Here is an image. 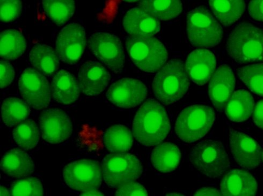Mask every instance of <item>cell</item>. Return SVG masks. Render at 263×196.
<instances>
[{
	"instance_id": "cell-1",
	"label": "cell",
	"mask_w": 263,
	"mask_h": 196,
	"mask_svg": "<svg viewBox=\"0 0 263 196\" xmlns=\"http://www.w3.org/2000/svg\"><path fill=\"white\" fill-rule=\"evenodd\" d=\"M170 129L168 115L164 107L156 101H147L139 108L134 119V137L146 146L160 143L168 136Z\"/></svg>"
},
{
	"instance_id": "cell-2",
	"label": "cell",
	"mask_w": 263,
	"mask_h": 196,
	"mask_svg": "<svg viewBox=\"0 0 263 196\" xmlns=\"http://www.w3.org/2000/svg\"><path fill=\"white\" fill-rule=\"evenodd\" d=\"M190 81L182 60L172 59L157 73L153 82L155 96L164 105L174 103L187 92Z\"/></svg>"
},
{
	"instance_id": "cell-3",
	"label": "cell",
	"mask_w": 263,
	"mask_h": 196,
	"mask_svg": "<svg viewBox=\"0 0 263 196\" xmlns=\"http://www.w3.org/2000/svg\"><path fill=\"white\" fill-rule=\"evenodd\" d=\"M227 50L238 63L263 61V31L248 23L239 24L229 36Z\"/></svg>"
},
{
	"instance_id": "cell-4",
	"label": "cell",
	"mask_w": 263,
	"mask_h": 196,
	"mask_svg": "<svg viewBox=\"0 0 263 196\" xmlns=\"http://www.w3.org/2000/svg\"><path fill=\"white\" fill-rule=\"evenodd\" d=\"M186 30L193 45L211 48L221 41L222 29L205 7H199L191 10L187 15Z\"/></svg>"
},
{
	"instance_id": "cell-5",
	"label": "cell",
	"mask_w": 263,
	"mask_h": 196,
	"mask_svg": "<svg viewBox=\"0 0 263 196\" xmlns=\"http://www.w3.org/2000/svg\"><path fill=\"white\" fill-rule=\"evenodd\" d=\"M126 47L134 63L146 72H157L168 59V52L164 46L152 36H133L127 40Z\"/></svg>"
},
{
	"instance_id": "cell-6",
	"label": "cell",
	"mask_w": 263,
	"mask_h": 196,
	"mask_svg": "<svg viewBox=\"0 0 263 196\" xmlns=\"http://www.w3.org/2000/svg\"><path fill=\"white\" fill-rule=\"evenodd\" d=\"M191 164L203 175L211 178L220 177L230 165L221 142L208 140L197 144L190 154Z\"/></svg>"
},
{
	"instance_id": "cell-7",
	"label": "cell",
	"mask_w": 263,
	"mask_h": 196,
	"mask_svg": "<svg viewBox=\"0 0 263 196\" xmlns=\"http://www.w3.org/2000/svg\"><path fill=\"white\" fill-rule=\"evenodd\" d=\"M216 116L212 108L195 105L184 108L178 116L175 126L178 137L187 143L194 142L211 129Z\"/></svg>"
},
{
	"instance_id": "cell-8",
	"label": "cell",
	"mask_w": 263,
	"mask_h": 196,
	"mask_svg": "<svg viewBox=\"0 0 263 196\" xmlns=\"http://www.w3.org/2000/svg\"><path fill=\"white\" fill-rule=\"evenodd\" d=\"M102 174L107 185L117 188L134 181L142 173V166L134 155L115 153L106 156L102 163Z\"/></svg>"
},
{
	"instance_id": "cell-9",
	"label": "cell",
	"mask_w": 263,
	"mask_h": 196,
	"mask_svg": "<svg viewBox=\"0 0 263 196\" xmlns=\"http://www.w3.org/2000/svg\"><path fill=\"white\" fill-rule=\"evenodd\" d=\"M102 170L98 162L85 159L66 166L63 177L70 188L85 192L100 188L102 180Z\"/></svg>"
},
{
	"instance_id": "cell-10",
	"label": "cell",
	"mask_w": 263,
	"mask_h": 196,
	"mask_svg": "<svg viewBox=\"0 0 263 196\" xmlns=\"http://www.w3.org/2000/svg\"><path fill=\"white\" fill-rule=\"evenodd\" d=\"M93 54L114 72H121L124 67L125 53L122 42L116 35L105 33H93L89 40Z\"/></svg>"
},
{
	"instance_id": "cell-11",
	"label": "cell",
	"mask_w": 263,
	"mask_h": 196,
	"mask_svg": "<svg viewBox=\"0 0 263 196\" xmlns=\"http://www.w3.org/2000/svg\"><path fill=\"white\" fill-rule=\"evenodd\" d=\"M18 86L24 100L33 108L41 110L49 105L51 101L49 83L38 71L32 68L24 71Z\"/></svg>"
},
{
	"instance_id": "cell-12",
	"label": "cell",
	"mask_w": 263,
	"mask_h": 196,
	"mask_svg": "<svg viewBox=\"0 0 263 196\" xmlns=\"http://www.w3.org/2000/svg\"><path fill=\"white\" fill-rule=\"evenodd\" d=\"M85 30L80 24L71 23L60 32L56 52L64 62L73 64L81 58L85 48Z\"/></svg>"
},
{
	"instance_id": "cell-13",
	"label": "cell",
	"mask_w": 263,
	"mask_h": 196,
	"mask_svg": "<svg viewBox=\"0 0 263 196\" xmlns=\"http://www.w3.org/2000/svg\"><path fill=\"white\" fill-rule=\"evenodd\" d=\"M147 96L146 85L140 80L123 78L113 83L106 93V97L118 107L129 108L135 107Z\"/></svg>"
},
{
	"instance_id": "cell-14",
	"label": "cell",
	"mask_w": 263,
	"mask_h": 196,
	"mask_svg": "<svg viewBox=\"0 0 263 196\" xmlns=\"http://www.w3.org/2000/svg\"><path fill=\"white\" fill-rule=\"evenodd\" d=\"M43 138L47 142L59 144L67 140L73 132L72 123L61 110H46L40 119Z\"/></svg>"
},
{
	"instance_id": "cell-15",
	"label": "cell",
	"mask_w": 263,
	"mask_h": 196,
	"mask_svg": "<svg viewBox=\"0 0 263 196\" xmlns=\"http://www.w3.org/2000/svg\"><path fill=\"white\" fill-rule=\"evenodd\" d=\"M230 140L232 155L238 165L252 169L261 162L260 145L247 135L233 129L230 130Z\"/></svg>"
},
{
	"instance_id": "cell-16",
	"label": "cell",
	"mask_w": 263,
	"mask_h": 196,
	"mask_svg": "<svg viewBox=\"0 0 263 196\" xmlns=\"http://www.w3.org/2000/svg\"><path fill=\"white\" fill-rule=\"evenodd\" d=\"M235 86V78L231 69L226 65L214 73L209 84V96L214 106L221 112L229 101Z\"/></svg>"
},
{
	"instance_id": "cell-17",
	"label": "cell",
	"mask_w": 263,
	"mask_h": 196,
	"mask_svg": "<svg viewBox=\"0 0 263 196\" xmlns=\"http://www.w3.org/2000/svg\"><path fill=\"white\" fill-rule=\"evenodd\" d=\"M80 88L87 95L96 96L101 93L110 82V73L100 63L89 60L79 71Z\"/></svg>"
},
{
	"instance_id": "cell-18",
	"label": "cell",
	"mask_w": 263,
	"mask_h": 196,
	"mask_svg": "<svg viewBox=\"0 0 263 196\" xmlns=\"http://www.w3.org/2000/svg\"><path fill=\"white\" fill-rule=\"evenodd\" d=\"M216 59L206 50H197L191 53L186 62L185 68L187 75L199 85L206 83L216 69Z\"/></svg>"
},
{
	"instance_id": "cell-19",
	"label": "cell",
	"mask_w": 263,
	"mask_h": 196,
	"mask_svg": "<svg viewBox=\"0 0 263 196\" xmlns=\"http://www.w3.org/2000/svg\"><path fill=\"white\" fill-rule=\"evenodd\" d=\"M126 31L136 37L152 36L159 32L160 23L148 12L141 8H133L129 10L123 20Z\"/></svg>"
},
{
	"instance_id": "cell-20",
	"label": "cell",
	"mask_w": 263,
	"mask_h": 196,
	"mask_svg": "<svg viewBox=\"0 0 263 196\" xmlns=\"http://www.w3.org/2000/svg\"><path fill=\"white\" fill-rule=\"evenodd\" d=\"M223 195H255L257 192V182L248 171L234 169L223 178L220 185Z\"/></svg>"
},
{
	"instance_id": "cell-21",
	"label": "cell",
	"mask_w": 263,
	"mask_h": 196,
	"mask_svg": "<svg viewBox=\"0 0 263 196\" xmlns=\"http://www.w3.org/2000/svg\"><path fill=\"white\" fill-rule=\"evenodd\" d=\"M52 92L54 100L64 104L75 102L79 97L76 78L64 70L59 71L54 76L52 81Z\"/></svg>"
},
{
	"instance_id": "cell-22",
	"label": "cell",
	"mask_w": 263,
	"mask_h": 196,
	"mask_svg": "<svg viewBox=\"0 0 263 196\" xmlns=\"http://www.w3.org/2000/svg\"><path fill=\"white\" fill-rule=\"evenodd\" d=\"M1 168L6 175L20 178L31 175L34 170V165L26 153L14 149L4 156L1 161Z\"/></svg>"
},
{
	"instance_id": "cell-23",
	"label": "cell",
	"mask_w": 263,
	"mask_h": 196,
	"mask_svg": "<svg viewBox=\"0 0 263 196\" xmlns=\"http://www.w3.org/2000/svg\"><path fill=\"white\" fill-rule=\"evenodd\" d=\"M181 153L178 147L170 142L157 146L152 153L151 161L155 168L163 173L175 170L180 162Z\"/></svg>"
},
{
	"instance_id": "cell-24",
	"label": "cell",
	"mask_w": 263,
	"mask_h": 196,
	"mask_svg": "<svg viewBox=\"0 0 263 196\" xmlns=\"http://www.w3.org/2000/svg\"><path fill=\"white\" fill-rule=\"evenodd\" d=\"M253 96L245 90L235 92L225 106L226 115L232 121L241 122L247 120L254 108Z\"/></svg>"
},
{
	"instance_id": "cell-25",
	"label": "cell",
	"mask_w": 263,
	"mask_h": 196,
	"mask_svg": "<svg viewBox=\"0 0 263 196\" xmlns=\"http://www.w3.org/2000/svg\"><path fill=\"white\" fill-rule=\"evenodd\" d=\"M215 16L222 25L229 26L240 18L244 13V0H209Z\"/></svg>"
},
{
	"instance_id": "cell-26",
	"label": "cell",
	"mask_w": 263,
	"mask_h": 196,
	"mask_svg": "<svg viewBox=\"0 0 263 196\" xmlns=\"http://www.w3.org/2000/svg\"><path fill=\"white\" fill-rule=\"evenodd\" d=\"M57 54L51 47L46 45H37L30 51V62L45 75L51 76L59 68V61Z\"/></svg>"
},
{
	"instance_id": "cell-27",
	"label": "cell",
	"mask_w": 263,
	"mask_h": 196,
	"mask_svg": "<svg viewBox=\"0 0 263 196\" xmlns=\"http://www.w3.org/2000/svg\"><path fill=\"white\" fill-rule=\"evenodd\" d=\"M140 7L162 20L176 18L183 9L181 0H141Z\"/></svg>"
},
{
	"instance_id": "cell-28",
	"label": "cell",
	"mask_w": 263,
	"mask_h": 196,
	"mask_svg": "<svg viewBox=\"0 0 263 196\" xmlns=\"http://www.w3.org/2000/svg\"><path fill=\"white\" fill-rule=\"evenodd\" d=\"M104 142L106 148L113 153H124L130 149L134 139L130 130L124 125H117L107 129Z\"/></svg>"
},
{
	"instance_id": "cell-29",
	"label": "cell",
	"mask_w": 263,
	"mask_h": 196,
	"mask_svg": "<svg viewBox=\"0 0 263 196\" xmlns=\"http://www.w3.org/2000/svg\"><path fill=\"white\" fill-rule=\"evenodd\" d=\"M0 55L3 58L16 59L25 52L26 42L25 37L18 31L7 30L1 33Z\"/></svg>"
},
{
	"instance_id": "cell-30",
	"label": "cell",
	"mask_w": 263,
	"mask_h": 196,
	"mask_svg": "<svg viewBox=\"0 0 263 196\" xmlns=\"http://www.w3.org/2000/svg\"><path fill=\"white\" fill-rule=\"evenodd\" d=\"M46 15L58 26H63L73 16L75 10L74 0H42Z\"/></svg>"
},
{
	"instance_id": "cell-31",
	"label": "cell",
	"mask_w": 263,
	"mask_h": 196,
	"mask_svg": "<svg viewBox=\"0 0 263 196\" xmlns=\"http://www.w3.org/2000/svg\"><path fill=\"white\" fill-rule=\"evenodd\" d=\"M2 114L4 123L11 127L25 120L30 114V109L26 102L10 97L4 101Z\"/></svg>"
},
{
	"instance_id": "cell-32",
	"label": "cell",
	"mask_w": 263,
	"mask_h": 196,
	"mask_svg": "<svg viewBox=\"0 0 263 196\" xmlns=\"http://www.w3.org/2000/svg\"><path fill=\"white\" fill-rule=\"evenodd\" d=\"M40 130L32 119L24 120L13 130V138L22 148L30 150L37 145L40 140Z\"/></svg>"
},
{
	"instance_id": "cell-33",
	"label": "cell",
	"mask_w": 263,
	"mask_h": 196,
	"mask_svg": "<svg viewBox=\"0 0 263 196\" xmlns=\"http://www.w3.org/2000/svg\"><path fill=\"white\" fill-rule=\"evenodd\" d=\"M237 74L251 91L263 96V64L240 68L238 69Z\"/></svg>"
},
{
	"instance_id": "cell-34",
	"label": "cell",
	"mask_w": 263,
	"mask_h": 196,
	"mask_svg": "<svg viewBox=\"0 0 263 196\" xmlns=\"http://www.w3.org/2000/svg\"><path fill=\"white\" fill-rule=\"evenodd\" d=\"M11 195L41 196L44 195V190L41 181L37 178L32 177L14 182L11 186Z\"/></svg>"
},
{
	"instance_id": "cell-35",
	"label": "cell",
	"mask_w": 263,
	"mask_h": 196,
	"mask_svg": "<svg viewBox=\"0 0 263 196\" xmlns=\"http://www.w3.org/2000/svg\"><path fill=\"white\" fill-rule=\"evenodd\" d=\"M23 6L21 0H0V18L4 23L13 21L21 15Z\"/></svg>"
},
{
	"instance_id": "cell-36",
	"label": "cell",
	"mask_w": 263,
	"mask_h": 196,
	"mask_svg": "<svg viewBox=\"0 0 263 196\" xmlns=\"http://www.w3.org/2000/svg\"><path fill=\"white\" fill-rule=\"evenodd\" d=\"M116 195H148V193L144 187L134 181L119 187Z\"/></svg>"
},
{
	"instance_id": "cell-37",
	"label": "cell",
	"mask_w": 263,
	"mask_h": 196,
	"mask_svg": "<svg viewBox=\"0 0 263 196\" xmlns=\"http://www.w3.org/2000/svg\"><path fill=\"white\" fill-rule=\"evenodd\" d=\"M1 89H3L13 82L15 77V71L13 66L6 61H1Z\"/></svg>"
},
{
	"instance_id": "cell-38",
	"label": "cell",
	"mask_w": 263,
	"mask_h": 196,
	"mask_svg": "<svg viewBox=\"0 0 263 196\" xmlns=\"http://www.w3.org/2000/svg\"><path fill=\"white\" fill-rule=\"evenodd\" d=\"M248 9L251 17L256 20L263 21V0H251Z\"/></svg>"
},
{
	"instance_id": "cell-39",
	"label": "cell",
	"mask_w": 263,
	"mask_h": 196,
	"mask_svg": "<svg viewBox=\"0 0 263 196\" xmlns=\"http://www.w3.org/2000/svg\"><path fill=\"white\" fill-rule=\"evenodd\" d=\"M256 125L263 129V100L259 102L255 108L253 116Z\"/></svg>"
},
{
	"instance_id": "cell-40",
	"label": "cell",
	"mask_w": 263,
	"mask_h": 196,
	"mask_svg": "<svg viewBox=\"0 0 263 196\" xmlns=\"http://www.w3.org/2000/svg\"><path fill=\"white\" fill-rule=\"evenodd\" d=\"M222 193L216 189L212 188H202L198 189L194 195H221Z\"/></svg>"
},
{
	"instance_id": "cell-41",
	"label": "cell",
	"mask_w": 263,
	"mask_h": 196,
	"mask_svg": "<svg viewBox=\"0 0 263 196\" xmlns=\"http://www.w3.org/2000/svg\"><path fill=\"white\" fill-rule=\"evenodd\" d=\"M81 195H104L101 192L98 191L97 189L91 190L87 191H85V192H83L80 194Z\"/></svg>"
},
{
	"instance_id": "cell-42",
	"label": "cell",
	"mask_w": 263,
	"mask_h": 196,
	"mask_svg": "<svg viewBox=\"0 0 263 196\" xmlns=\"http://www.w3.org/2000/svg\"><path fill=\"white\" fill-rule=\"evenodd\" d=\"M1 195H10L8 190L6 188L3 186H1Z\"/></svg>"
},
{
	"instance_id": "cell-43",
	"label": "cell",
	"mask_w": 263,
	"mask_h": 196,
	"mask_svg": "<svg viewBox=\"0 0 263 196\" xmlns=\"http://www.w3.org/2000/svg\"><path fill=\"white\" fill-rule=\"evenodd\" d=\"M124 1L127 3H135L138 2L139 0H124Z\"/></svg>"
},
{
	"instance_id": "cell-44",
	"label": "cell",
	"mask_w": 263,
	"mask_h": 196,
	"mask_svg": "<svg viewBox=\"0 0 263 196\" xmlns=\"http://www.w3.org/2000/svg\"><path fill=\"white\" fill-rule=\"evenodd\" d=\"M166 195H183V194H181L180 193H178V194H177V193H170V194H167Z\"/></svg>"
},
{
	"instance_id": "cell-45",
	"label": "cell",
	"mask_w": 263,
	"mask_h": 196,
	"mask_svg": "<svg viewBox=\"0 0 263 196\" xmlns=\"http://www.w3.org/2000/svg\"><path fill=\"white\" fill-rule=\"evenodd\" d=\"M261 157H262V161H263V152L262 153V156H261Z\"/></svg>"
}]
</instances>
